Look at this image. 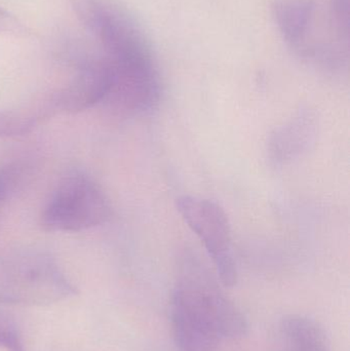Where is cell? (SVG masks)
<instances>
[{
  "mask_svg": "<svg viewBox=\"0 0 350 351\" xmlns=\"http://www.w3.org/2000/svg\"><path fill=\"white\" fill-rule=\"evenodd\" d=\"M173 334L180 351H215L222 338L248 333L246 317L199 260L186 257L172 297Z\"/></svg>",
  "mask_w": 350,
  "mask_h": 351,
  "instance_id": "cell-1",
  "label": "cell"
},
{
  "mask_svg": "<svg viewBox=\"0 0 350 351\" xmlns=\"http://www.w3.org/2000/svg\"><path fill=\"white\" fill-rule=\"evenodd\" d=\"M76 290L55 260L39 250L0 256V302L47 305L73 296Z\"/></svg>",
  "mask_w": 350,
  "mask_h": 351,
  "instance_id": "cell-2",
  "label": "cell"
},
{
  "mask_svg": "<svg viewBox=\"0 0 350 351\" xmlns=\"http://www.w3.org/2000/svg\"><path fill=\"white\" fill-rule=\"evenodd\" d=\"M110 214L108 198L98 184L75 174L57 186L41 213L40 224L51 232H77L103 224Z\"/></svg>",
  "mask_w": 350,
  "mask_h": 351,
  "instance_id": "cell-3",
  "label": "cell"
},
{
  "mask_svg": "<svg viewBox=\"0 0 350 351\" xmlns=\"http://www.w3.org/2000/svg\"><path fill=\"white\" fill-rule=\"evenodd\" d=\"M176 208L189 228L197 235L226 288L238 282V268L232 252V228L225 210L213 200L192 195L177 198Z\"/></svg>",
  "mask_w": 350,
  "mask_h": 351,
  "instance_id": "cell-4",
  "label": "cell"
},
{
  "mask_svg": "<svg viewBox=\"0 0 350 351\" xmlns=\"http://www.w3.org/2000/svg\"><path fill=\"white\" fill-rule=\"evenodd\" d=\"M112 80V69L106 59L82 64L75 80L55 96L58 109L78 113L104 102Z\"/></svg>",
  "mask_w": 350,
  "mask_h": 351,
  "instance_id": "cell-5",
  "label": "cell"
},
{
  "mask_svg": "<svg viewBox=\"0 0 350 351\" xmlns=\"http://www.w3.org/2000/svg\"><path fill=\"white\" fill-rule=\"evenodd\" d=\"M316 115L308 109H302L271 134L267 144L269 160L275 166L291 164L308 152L316 142Z\"/></svg>",
  "mask_w": 350,
  "mask_h": 351,
  "instance_id": "cell-6",
  "label": "cell"
},
{
  "mask_svg": "<svg viewBox=\"0 0 350 351\" xmlns=\"http://www.w3.org/2000/svg\"><path fill=\"white\" fill-rule=\"evenodd\" d=\"M273 16L286 43L299 55L314 16L312 0H275Z\"/></svg>",
  "mask_w": 350,
  "mask_h": 351,
  "instance_id": "cell-7",
  "label": "cell"
},
{
  "mask_svg": "<svg viewBox=\"0 0 350 351\" xmlns=\"http://www.w3.org/2000/svg\"><path fill=\"white\" fill-rule=\"evenodd\" d=\"M282 351H332L324 328L310 317L290 315L279 325Z\"/></svg>",
  "mask_w": 350,
  "mask_h": 351,
  "instance_id": "cell-8",
  "label": "cell"
},
{
  "mask_svg": "<svg viewBox=\"0 0 350 351\" xmlns=\"http://www.w3.org/2000/svg\"><path fill=\"white\" fill-rule=\"evenodd\" d=\"M58 109L55 96L37 106L0 111V138H14L34 131Z\"/></svg>",
  "mask_w": 350,
  "mask_h": 351,
  "instance_id": "cell-9",
  "label": "cell"
},
{
  "mask_svg": "<svg viewBox=\"0 0 350 351\" xmlns=\"http://www.w3.org/2000/svg\"><path fill=\"white\" fill-rule=\"evenodd\" d=\"M78 20L92 34H96L106 8L99 0H69Z\"/></svg>",
  "mask_w": 350,
  "mask_h": 351,
  "instance_id": "cell-10",
  "label": "cell"
},
{
  "mask_svg": "<svg viewBox=\"0 0 350 351\" xmlns=\"http://www.w3.org/2000/svg\"><path fill=\"white\" fill-rule=\"evenodd\" d=\"M0 346L8 351H26L14 324L0 313Z\"/></svg>",
  "mask_w": 350,
  "mask_h": 351,
  "instance_id": "cell-11",
  "label": "cell"
},
{
  "mask_svg": "<svg viewBox=\"0 0 350 351\" xmlns=\"http://www.w3.org/2000/svg\"><path fill=\"white\" fill-rule=\"evenodd\" d=\"M0 34L28 38L32 35V31L14 14L0 8Z\"/></svg>",
  "mask_w": 350,
  "mask_h": 351,
  "instance_id": "cell-12",
  "label": "cell"
},
{
  "mask_svg": "<svg viewBox=\"0 0 350 351\" xmlns=\"http://www.w3.org/2000/svg\"><path fill=\"white\" fill-rule=\"evenodd\" d=\"M331 8L339 31L349 37V0H331Z\"/></svg>",
  "mask_w": 350,
  "mask_h": 351,
  "instance_id": "cell-13",
  "label": "cell"
},
{
  "mask_svg": "<svg viewBox=\"0 0 350 351\" xmlns=\"http://www.w3.org/2000/svg\"><path fill=\"white\" fill-rule=\"evenodd\" d=\"M16 171L12 168H0V206L5 202L16 185Z\"/></svg>",
  "mask_w": 350,
  "mask_h": 351,
  "instance_id": "cell-14",
  "label": "cell"
}]
</instances>
